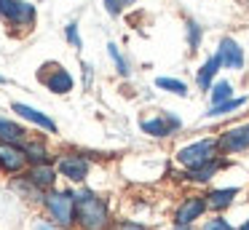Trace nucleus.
Returning <instances> with one entry per match:
<instances>
[{
  "instance_id": "nucleus-1",
  "label": "nucleus",
  "mask_w": 249,
  "mask_h": 230,
  "mask_svg": "<svg viewBox=\"0 0 249 230\" xmlns=\"http://www.w3.org/2000/svg\"><path fill=\"white\" fill-rule=\"evenodd\" d=\"M75 225L81 230H107L110 228V206L94 190L75 193Z\"/></svg>"
},
{
  "instance_id": "nucleus-2",
  "label": "nucleus",
  "mask_w": 249,
  "mask_h": 230,
  "mask_svg": "<svg viewBox=\"0 0 249 230\" xmlns=\"http://www.w3.org/2000/svg\"><path fill=\"white\" fill-rule=\"evenodd\" d=\"M43 206L54 225L67 230L75 225V193L72 190H49L43 195Z\"/></svg>"
},
{
  "instance_id": "nucleus-3",
  "label": "nucleus",
  "mask_w": 249,
  "mask_h": 230,
  "mask_svg": "<svg viewBox=\"0 0 249 230\" xmlns=\"http://www.w3.org/2000/svg\"><path fill=\"white\" fill-rule=\"evenodd\" d=\"M217 155H220L217 153V139H198V142L185 144V147L177 150V163L185 171H193V169H201L204 163H209Z\"/></svg>"
},
{
  "instance_id": "nucleus-4",
  "label": "nucleus",
  "mask_w": 249,
  "mask_h": 230,
  "mask_svg": "<svg viewBox=\"0 0 249 230\" xmlns=\"http://www.w3.org/2000/svg\"><path fill=\"white\" fill-rule=\"evenodd\" d=\"M249 150V123H241L236 128H228L225 134L217 137V153L220 155H236V153H244Z\"/></svg>"
},
{
  "instance_id": "nucleus-5",
  "label": "nucleus",
  "mask_w": 249,
  "mask_h": 230,
  "mask_svg": "<svg viewBox=\"0 0 249 230\" xmlns=\"http://www.w3.org/2000/svg\"><path fill=\"white\" fill-rule=\"evenodd\" d=\"M0 16L14 27H30L35 21V5L24 0H0Z\"/></svg>"
},
{
  "instance_id": "nucleus-6",
  "label": "nucleus",
  "mask_w": 249,
  "mask_h": 230,
  "mask_svg": "<svg viewBox=\"0 0 249 230\" xmlns=\"http://www.w3.org/2000/svg\"><path fill=\"white\" fill-rule=\"evenodd\" d=\"M206 212V198L204 195H185L174 212V225H193Z\"/></svg>"
},
{
  "instance_id": "nucleus-7",
  "label": "nucleus",
  "mask_w": 249,
  "mask_h": 230,
  "mask_svg": "<svg viewBox=\"0 0 249 230\" xmlns=\"http://www.w3.org/2000/svg\"><path fill=\"white\" fill-rule=\"evenodd\" d=\"M56 171L62 177H67L70 182H83L89 177V160L83 155H75V153H67L56 160Z\"/></svg>"
},
{
  "instance_id": "nucleus-8",
  "label": "nucleus",
  "mask_w": 249,
  "mask_h": 230,
  "mask_svg": "<svg viewBox=\"0 0 249 230\" xmlns=\"http://www.w3.org/2000/svg\"><path fill=\"white\" fill-rule=\"evenodd\" d=\"M27 155L19 144H8V142H0V169L6 174H19V171L27 169Z\"/></svg>"
},
{
  "instance_id": "nucleus-9",
  "label": "nucleus",
  "mask_w": 249,
  "mask_h": 230,
  "mask_svg": "<svg viewBox=\"0 0 249 230\" xmlns=\"http://www.w3.org/2000/svg\"><path fill=\"white\" fill-rule=\"evenodd\" d=\"M179 126H182V121H179L174 112H163V115H156V118H150V121L140 123V128L145 134H150V137H169V134L179 131Z\"/></svg>"
},
{
  "instance_id": "nucleus-10",
  "label": "nucleus",
  "mask_w": 249,
  "mask_h": 230,
  "mask_svg": "<svg viewBox=\"0 0 249 230\" xmlns=\"http://www.w3.org/2000/svg\"><path fill=\"white\" fill-rule=\"evenodd\" d=\"M217 56H220L222 67H228V70H241L244 67V48L238 46L233 37H222L220 48H217Z\"/></svg>"
},
{
  "instance_id": "nucleus-11",
  "label": "nucleus",
  "mask_w": 249,
  "mask_h": 230,
  "mask_svg": "<svg viewBox=\"0 0 249 230\" xmlns=\"http://www.w3.org/2000/svg\"><path fill=\"white\" fill-rule=\"evenodd\" d=\"M51 72L49 75H40V80L46 83V88L54 91V94H70L72 91V75L67 72L65 67H59V64H51Z\"/></svg>"
},
{
  "instance_id": "nucleus-12",
  "label": "nucleus",
  "mask_w": 249,
  "mask_h": 230,
  "mask_svg": "<svg viewBox=\"0 0 249 230\" xmlns=\"http://www.w3.org/2000/svg\"><path fill=\"white\" fill-rule=\"evenodd\" d=\"M27 179L33 182V185L38 187V190H43V193L54 190V182H56V166H51V163H35V166H30Z\"/></svg>"
},
{
  "instance_id": "nucleus-13",
  "label": "nucleus",
  "mask_w": 249,
  "mask_h": 230,
  "mask_svg": "<svg viewBox=\"0 0 249 230\" xmlns=\"http://www.w3.org/2000/svg\"><path fill=\"white\" fill-rule=\"evenodd\" d=\"M11 110L17 112V115H22L24 121L35 123V126L46 128V131H51V134H56V123L51 121V118L46 115V112L35 110V107H30V105H22V102H14V105H11Z\"/></svg>"
},
{
  "instance_id": "nucleus-14",
  "label": "nucleus",
  "mask_w": 249,
  "mask_h": 230,
  "mask_svg": "<svg viewBox=\"0 0 249 230\" xmlns=\"http://www.w3.org/2000/svg\"><path fill=\"white\" fill-rule=\"evenodd\" d=\"M228 166V158L225 155H217V158H212L209 163H204L201 169H193V171H185V179L188 182H198V185H204V182L214 179V174L220 169H225Z\"/></svg>"
},
{
  "instance_id": "nucleus-15",
  "label": "nucleus",
  "mask_w": 249,
  "mask_h": 230,
  "mask_svg": "<svg viewBox=\"0 0 249 230\" xmlns=\"http://www.w3.org/2000/svg\"><path fill=\"white\" fill-rule=\"evenodd\" d=\"M236 195H238V187H217V190H209L204 195L206 209H212V212H225Z\"/></svg>"
},
{
  "instance_id": "nucleus-16",
  "label": "nucleus",
  "mask_w": 249,
  "mask_h": 230,
  "mask_svg": "<svg viewBox=\"0 0 249 230\" xmlns=\"http://www.w3.org/2000/svg\"><path fill=\"white\" fill-rule=\"evenodd\" d=\"M220 67H222V62H220V56H217V53H214V56H209L204 64H201L198 75H196V83H198V88L204 91V94L212 88V80H214L217 72H220Z\"/></svg>"
},
{
  "instance_id": "nucleus-17",
  "label": "nucleus",
  "mask_w": 249,
  "mask_h": 230,
  "mask_svg": "<svg viewBox=\"0 0 249 230\" xmlns=\"http://www.w3.org/2000/svg\"><path fill=\"white\" fill-rule=\"evenodd\" d=\"M0 142L19 144V147H22V144L27 142V131H24L19 123L8 121V118H0Z\"/></svg>"
},
{
  "instance_id": "nucleus-18",
  "label": "nucleus",
  "mask_w": 249,
  "mask_h": 230,
  "mask_svg": "<svg viewBox=\"0 0 249 230\" xmlns=\"http://www.w3.org/2000/svg\"><path fill=\"white\" fill-rule=\"evenodd\" d=\"M22 150H24V155H27L30 166H35V163H51V160H49V147H46L43 139H27V142L22 144Z\"/></svg>"
},
{
  "instance_id": "nucleus-19",
  "label": "nucleus",
  "mask_w": 249,
  "mask_h": 230,
  "mask_svg": "<svg viewBox=\"0 0 249 230\" xmlns=\"http://www.w3.org/2000/svg\"><path fill=\"white\" fill-rule=\"evenodd\" d=\"M209 96H212V107L222 105V102H231L233 99V86L228 83V80H217L209 88Z\"/></svg>"
},
{
  "instance_id": "nucleus-20",
  "label": "nucleus",
  "mask_w": 249,
  "mask_h": 230,
  "mask_svg": "<svg viewBox=\"0 0 249 230\" xmlns=\"http://www.w3.org/2000/svg\"><path fill=\"white\" fill-rule=\"evenodd\" d=\"M247 105V96H233L231 102H222V105L212 107L209 112H206V118H220V115H231L233 110H238V107Z\"/></svg>"
},
{
  "instance_id": "nucleus-21",
  "label": "nucleus",
  "mask_w": 249,
  "mask_h": 230,
  "mask_svg": "<svg viewBox=\"0 0 249 230\" xmlns=\"http://www.w3.org/2000/svg\"><path fill=\"white\" fill-rule=\"evenodd\" d=\"M156 86L169 91V94H174V96H188V86L177 78H156Z\"/></svg>"
},
{
  "instance_id": "nucleus-22",
  "label": "nucleus",
  "mask_w": 249,
  "mask_h": 230,
  "mask_svg": "<svg viewBox=\"0 0 249 230\" xmlns=\"http://www.w3.org/2000/svg\"><path fill=\"white\" fill-rule=\"evenodd\" d=\"M188 46H190V51H198V46H201V27L196 24L193 19H188Z\"/></svg>"
},
{
  "instance_id": "nucleus-23",
  "label": "nucleus",
  "mask_w": 249,
  "mask_h": 230,
  "mask_svg": "<svg viewBox=\"0 0 249 230\" xmlns=\"http://www.w3.org/2000/svg\"><path fill=\"white\" fill-rule=\"evenodd\" d=\"M107 51H110V56H113V62H115V70H118V72L126 78V75H129V64H126V59H124V56H121L118 46H115V43H110Z\"/></svg>"
},
{
  "instance_id": "nucleus-24",
  "label": "nucleus",
  "mask_w": 249,
  "mask_h": 230,
  "mask_svg": "<svg viewBox=\"0 0 249 230\" xmlns=\"http://www.w3.org/2000/svg\"><path fill=\"white\" fill-rule=\"evenodd\" d=\"M201 230H236L228 219H222V217H212V219H206V225Z\"/></svg>"
},
{
  "instance_id": "nucleus-25",
  "label": "nucleus",
  "mask_w": 249,
  "mask_h": 230,
  "mask_svg": "<svg viewBox=\"0 0 249 230\" xmlns=\"http://www.w3.org/2000/svg\"><path fill=\"white\" fill-rule=\"evenodd\" d=\"M65 35H67V40H70L75 48H81V46H83V43H81V35H78V24H75V21H72V24H67Z\"/></svg>"
},
{
  "instance_id": "nucleus-26",
  "label": "nucleus",
  "mask_w": 249,
  "mask_h": 230,
  "mask_svg": "<svg viewBox=\"0 0 249 230\" xmlns=\"http://www.w3.org/2000/svg\"><path fill=\"white\" fill-rule=\"evenodd\" d=\"M113 230H147V228L140 225V222H129V219H126V222H115Z\"/></svg>"
},
{
  "instance_id": "nucleus-27",
  "label": "nucleus",
  "mask_w": 249,
  "mask_h": 230,
  "mask_svg": "<svg viewBox=\"0 0 249 230\" xmlns=\"http://www.w3.org/2000/svg\"><path fill=\"white\" fill-rule=\"evenodd\" d=\"M124 3H126V0H105V5H107V11H110V14H121V8H124Z\"/></svg>"
},
{
  "instance_id": "nucleus-28",
  "label": "nucleus",
  "mask_w": 249,
  "mask_h": 230,
  "mask_svg": "<svg viewBox=\"0 0 249 230\" xmlns=\"http://www.w3.org/2000/svg\"><path fill=\"white\" fill-rule=\"evenodd\" d=\"M35 230H67V228H59V225H54V222H38Z\"/></svg>"
},
{
  "instance_id": "nucleus-29",
  "label": "nucleus",
  "mask_w": 249,
  "mask_h": 230,
  "mask_svg": "<svg viewBox=\"0 0 249 230\" xmlns=\"http://www.w3.org/2000/svg\"><path fill=\"white\" fill-rule=\"evenodd\" d=\"M174 230H190V225H174Z\"/></svg>"
},
{
  "instance_id": "nucleus-30",
  "label": "nucleus",
  "mask_w": 249,
  "mask_h": 230,
  "mask_svg": "<svg viewBox=\"0 0 249 230\" xmlns=\"http://www.w3.org/2000/svg\"><path fill=\"white\" fill-rule=\"evenodd\" d=\"M238 230H249V219H247V222H244V225H241V228H238Z\"/></svg>"
},
{
  "instance_id": "nucleus-31",
  "label": "nucleus",
  "mask_w": 249,
  "mask_h": 230,
  "mask_svg": "<svg viewBox=\"0 0 249 230\" xmlns=\"http://www.w3.org/2000/svg\"><path fill=\"white\" fill-rule=\"evenodd\" d=\"M126 3H134V0H126Z\"/></svg>"
}]
</instances>
